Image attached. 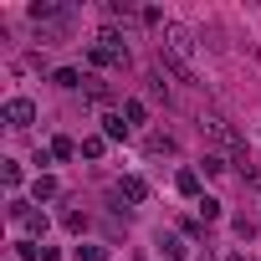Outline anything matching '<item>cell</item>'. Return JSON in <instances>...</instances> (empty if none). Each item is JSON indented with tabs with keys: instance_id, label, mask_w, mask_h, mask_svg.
I'll return each mask as SVG.
<instances>
[{
	"instance_id": "6da1fadb",
	"label": "cell",
	"mask_w": 261,
	"mask_h": 261,
	"mask_svg": "<svg viewBox=\"0 0 261 261\" xmlns=\"http://www.w3.org/2000/svg\"><path fill=\"white\" fill-rule=\"evenodd\" d=\"M200 128H205V134H210V139L220 144V154H230V159H241V169H246V139L236 134V128H230V123H225L220 113H205V118H200Z\"/></svg>"
},
{
	"instance_id": "7a4b0ae2",
	"label": "cell",
	"mask_w": 261,
	"mask_h": 261,
	"mask_svg": "<svg viewBox=\"0 0 261 261\" xmlns=\"http://www.w3.org/2000/svg\"><path fill=\"white\" fill-rule=\"evenodd\" d=\"M87 57H92V67H123L128 62V41L118 31H97V41L87 46Z\"/></svg>"
},
{
	"instance_id": "3957f363",
	"label": "cell",
	"mask_w": 261,
	"mask_h": 261,
	"mask_svg": "<svg viewBox=\"0 0 261 261\" xmlns=\"http://www.w3.org/2000/svg\"><path fill=\"white\" fill-rule=\"evenodd\" d=\"M31 21H36V26L62 31V26L72 21V6H51V0H36V6H31Z\"/></svg>"
},
{
	"instance_id": "277c9868",
	"label": "cell",
	"mask_w": 261,
	"mask_h": 261,
	"mask_svg": "<svg viewBox=\"0 0 261 261\" xmlns=\"http://www.w3.org/2000/svg\"><path fill=\"white\" fill-rule=\"evenodd\" d=\"M0 118H6L11 128H31V123H36V102H31V97H11L6 108H0Z\"/></svg>"
},
{
	"instance_id": "5b68a950",
	"label": "cell",
	"mask_w": 261,
	"mask_h": 261,
	"mask_svg": "<svg viewBox=\"0 0 261 261\" xmlns=\"http://www.w3.org/2000/svg\"><path fill=\"white\" fill-rule=\"evenodd\" d=\"M118 195H123V200H128V205H144V200H149V185H144V179H139V174H128V179H123V185H118Z\"/></svg>"
},
{
	"instance_id": "8992f818",
	"label": "cell",
	"mask_w": 261,
	"mask_h": 261,
	"mask_svg": "<svg viewBox=\"0 0 261 261\" xmlns=\"http://www.w3.org/2000/svg\"><path fill=\"white\" fill-rule=\"evenodd\" d=\"M174 190L190 195V200H200V169H179V174H174Z\"/></svg>"
},
{
	"instance_id": "52a82bcc",
	"label": "cell",
	"mask_w": 261,
	"mask_h": 261,
	"mask_svg": "<svg viewBox=\"0 0 261 261\" xmlns=\"http://www.w3.org/2000/svg\"><path fill=\"white\" fill-rule=\"evenodd\" d=\"M200 169H205V174H225V169H230V154H220V149H210V154L200 159Z\"/></svg>"
},
{
	"instance_id": "ba28073f",
	"label": "cell",
	"mask_w": 261,
	"mask_h": 261,
	"mask_svg": "<svg viewBox=\"0 0 261 261\" xmlns=\"http://www.w3.org/2000/svg\"><path fill=\"white\" fill-rule=\"evenodd\" d=\"M159 251H164L169 261H185V256H190V246H185L179 236H159Z\"/></svg>"
},
{
	"instance_id": "9c48e42d",
	"label": "cell",
	"mask_w": 261,
	"mask_h": 261,
	"mask_svg": "<svg viewBox=\"0 0 261 261\" xmlns=\"http://www.w3.org/2000/svg\"><path fill=\"white\" fill-rule=\"evenodd\" d=\"M102 139H128V123H123V113H108V118H102Z\"/></svg>"
},
{
	"instance_id": "30bf717a",
	"label": "cell",
	"mask_w": 261,
	"mask_h": 261,
	"mask_svg": "<svg viewBox=\"0 0 261 261\" xmlns=\"http://www.w3.org/2000/svg\"><path fill=\"white\" fill-rule=\"evenodd\" d=\"M102 149H108V139H102V134H92V139H82V144H77V154H82V159H102Z\"/></svg>"
},
{
	"instance_id": "8fae6325",
	"label": "cell",
	"mask_w": 261,
	"mask_h": 261,
	"mask_svg": "<svg viewBox=\"0 0 261 261\" xmlns=\"http://www.w3.org/2000/svg\"><path fill=\"white\" fill-rule=\"evenodd\" d=\"M123 118H128V128H134V123H149V108H144L139 97H128V102H123Z\"/></svg>"
},
{
	"instance_id": "7c38bea8",
	"label": "cell",
	"mask_w": 261,
	"mask_h": 261,
	"mask_svg": "<svg viewBox=\"0 0 261 261\" xmlns=\"http://www.w3.org/2000/svg\"><path fill=\"white\" fill-rule=\"evenodd\" d=\"M82 92H87L92 102H108V82H102V77H92V72H87V82H82Z\"/></svg>"
},
{
	"instance_id": "4fadbf2b",
	"label": "cell",
	"mask_w": 261,
	"mask_h": 261,
	"mask_svg": "<svg viewBox=\"0 0 261 261\" xmlns=\"http://www.w3.org/2000/svg\"><path fill=\"white\" fill-rule=\"evenodd\" d=\"M31 195H36V200H57V179H51V174H36Z\"/></svg>"
},
{
	"instance_id": "5bb4252c",
	"label": "cell",
	"mask_w": 261,
	"mask_h": 261,
	"mask_svg": "<svg viewBox=\"0 0 261 261\" xmlns=\"http://www.w3.org/2000/svg\"><path fill=\"white\" fill-rule=\"evenodd\" d=\"M87 82V72H77V67H62L57 72V87H82Z\"/></svg>"
},
{
	"instance_id": "9a60e30c",
	"label": "cell",
	"mask_w": 261,
	"mask_h": 261,
	"mask_svg": "<svg viewBox=\"0 0 261 261\" xmlns=\"http://www.w3.org/2000/svg\"><path fill=\"white\" fill-rule=\"evenodd\" d=\"M51 159H77V144L62 134V139H51Z\"/></svg>"
},
{
	"instance_id": "2e32d148",
	"label": "cell",
	"mask_w": 261,
	"mask_h": 261,
	"mask_svg": "<svg viewBox=\"0 0 261 261\" xmlns=\"http://www.w3.org/2000/svg\"><path fill=\"white\" fill-rule=\"evenodd\" d=\"M220 215H225V210H220V200H210V195H205V200H200V220H205V225H215Z\"/></svg>"
},
{
	"instance_id": "e0dca14e",
	"label": "cell",
	"mask_w": 261,
	"mask_h": 261,
	"mask_svg": "<svg viewBox=\"0 0 261 261\" xmlns=\"http://www.w3.org/2000/svg\"><path fill=\"white\" fill-rule=\"evenodd\" d=\"M77 261H108V246L87 241V246H77Z\"/></svg>"
},
{
	"instance_id": "ac0fdd59",
	"label": "cell",
	"mask_w": 261,
	"mask_h": 261,
	"mask_svg": "<svg viewBox=\"0 0 261 261\" xmlns=\"http://www.w3.org/2000/svg\"><path fill=\"white\" fill-rule=\"evenodd\" d=\"M0 179L16 190V185H21V164H16V159H0Z\"/></svg>"
},
{
	"instance_id": "d6986e66",
	"label": "cell",
	"mask_w": 261,
	"mask_h": 261,
	"mask_svg": "<svg viewBox=\"0 0 261 261\" xmlns=\"http://www.w3.org/2000/svg\"><path fill=\"white\" fill-rule=\"evenodd\" d=\"M149 154H174V139L169 134H149Z\"/></svg>"
},
{
	"instance_id": "ffe728a7",
	"label": "cell",
	"mask_w": 261,
	"mask_h": 261,
	"mask_svg": "<svg viewBox=\"0 0 261 261\" xmlns=\"http://www.w3.org/2000/svg\"><path fill=\"white\" fill-rule=\"evenodd\" d=\"M62 225H67L72 236H82V230H87V215H82V210H67V215H62Z\"/></svg>"
},
{
	"instance_id": "44dd1931",
	"label": "cell",
	"mask_w": 261,
	"mask_h": 261,
	"mask_svg": "<svg viewBox=\"0 0 261 261\" xmlns=\"http://www.w3.org/2000/svg\"><path fill=\"white\" fill-rule=\"evenodd\" d=\"M26 230H31V236H46V210H31V215H26Z\"/></svg>"
},
{
	"instance_id": "7402d4cb",
	"label": "cell",
	"mask_w": 261,
	"mask_h": 261,
	"mask_svg": "<svg viewBox=\"0 0 261 261\" xmlns=\"http://www.w3.org/2000/svg\"><path fill=\"white\" fill-rule=\"evenodd\" d=\"M230 225H236V236H241V241H251V236H256V220H251V215H236Z\"/></svg>"
},
{
	"instance_id": "603a6c76",
	"label": "cell",
	"mask_w": 261,
	"mask_h": 261,
	"mask_svg": "<svg viewBox=\"0 0 261 261\" xmlns=\"http://www.w3.org/2000/svg\"><path fill=\"white\" fill-rule=\"evenodd\" d=\"M16 256H21V261H41V251H36L31 241H16Z\"/></svg>"
},
{
	"instance_id": "cb8c5ba5",
	"label": "cell",
	"mask_w": 261,
	"mask_h": 261,
	"mask_svg": "<svg viewBox=\"0 0 261 261\" xmlns=\"http://www.w3.org/2000/svg\"><path fill=\"white\" fill-rule=\"evenodd\" d=\"M225 261H246V256H241V251H230V256H225Z\"/></svg>"
},
{
	"instance_id": "d4e9b609",
	"label": "cell",
	"mask_w": 261,
	"mask_h": 261,
	"mask_svg": "<svg viewBox=\"0 0 261 261\" xmlns=\"http://www.w3.org/2000/svg\"><path fill=\"white\" fill-rule=\"evenodd\" d=\"M256 62H261V46H256Z\"/></svg>"
}]
</instances>
